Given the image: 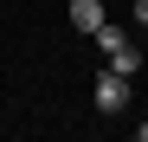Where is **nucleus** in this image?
<instances>
[{"label": "nucleus", "mask_w": 148, "mask_h": 142, "mask_svg": "<svg viewBox=\"0 0 148 142\" xmlns=\"http://www.w3.org/2000/svg\"><path fill=\"white\" fill-rule=\"evenodd\" d=\"M97 110H103V116L129 110V78H122V71H103V78H97Z\"/></svg>", "instance_id": "nucleus-1"}, {"label": "nucleus", "mask_w": 148, "mask_h": 142, "mask_svg": "<svg viewBox=\"0 0 148 142\" xmlns=\"http://www.w3.org/2000/svg\"><path fill=\"white\" fill-rule=\"evenodd\" d=\"M71 26H77V32H97V26H103V0H71Z\"/></svg>", "instance_id": "nucleus-2"}, {"label": "nucleus", "mask_w": 148, "mask_h": 142, "mask_svg": "<svg viewBox=\"0 0 148 142\" xmlns=\"http://www.w3.org/2000/svg\"><path fill=\"white\" fill-rule=\"evenodd\" d=\"M90 39L103 45V58H110V52H122V45H129V32H122V26H110V19H103V26H97Z\"/></svg>", "instance_id": "nucleus-3"}, {"label": "nucleus", "mask_w": 148, "mask_h": 142, "mask_svg": "<svg viewBox=\"0 0 148 142\" xmlns=\"http://www.w3.org/2000/svg\"><path fill=\"white\" fill-rule=\"evenodd\" d=\"M110 71H122V78H129V71H142V52H135V45H122V52H110Z\"/></svg>", "instance_id": "nucleus-4"}]
</instances>
